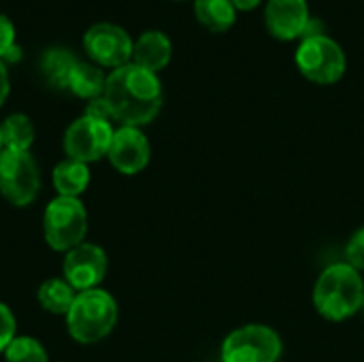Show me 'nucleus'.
Returning <instances> with one entry per match:
<instances>
[{"instance_id": "f3484780", "label": "nucleus", "mask_w": 364, "mask_h": 362, "mask_svg": "<svg viewBox=\"0 0 364 362\" xmlns=\"http://www.w3.org/2000/svg\"><path fill=\"white\" fill-rule=\"evenodd\" d=\"M198 21L211 32H226L235 26L237 9L232 0H194Z\"/></svg>"}, {"instance_id": "a878e982", "label": "nucleus", "mask_w": 364, "mask_h": 362, "mask_svg": "<svg viewBox=\"0 0 364 362\" xmlns=\"http://www.w3.org/2000/svg\"><path fill=\"white\" fill-rule=\"evenodd\" d=\"M19 60H21V49H19V45L15 43V45L4 53L2 62H19Z\"/></svg>"}, {"instance_id": "0eeeda50", "label": "nucleus", "mask_w": 364, "mask_h": 362, "mask_svg": "<svg viewBox=\"0 0 364 362\" xmlns=\"http://www.w3.org/2000/svg\"><path fill=\"white\" fill-rule=\"evenodd\" d=\"M41 190V171L30 151L2 149L0 154V194L13 207L30 205Z\"/></svg>"}, {"instance_id": "4468645a", "label": "nucleus", "mask_w": 364, "mask_h": 362, "mask_svg": "<svg viewBox=\"0 0 364 362\" xmlns=\"http://www.w3.org/2000/svg\"><path fill=\"white\" fill-rule=\"evenodd\" d=\"M51 181H53V188H55L58 196L79 198L90 186V169L83 162L66 158L60 164H55Z\"/></svg>"}, {"instance_id": "dca6fc26", "label": "nucleus", "mask_w": 364, "mask_h": 362, "mask_svg": "<svg viewBox=\"0 0 364 362\" xmlns=\"http://www.w3.org/2000/svg\"><path fill=\"white\" fill-rule=\"evenodd\" d=\"M75 297H77V292L70 288V284L64 277L45 280L36 292L38 305L53 316H66L75 303Z\"/></svg>"}, {"instance_id": "f8f14e48", "label": "nucleus", "mask_w": 364, "mask_h": 362, "mask_svg": "<svg viewBox=\"0 0 364 362\" xmlns=\"http://www.w3.org/2000/svg\"><path fill=\"white\" fill-rule=\"evenodd\" d=\"M307 0H269L264 6V23L275 38H301L309 21Z\"/></svg>"}, {"instance_id": "393cba45", "label": "nucleus", "mask_w": 364, "mask_h": 362, "mask_svg": "<svg viewBox=\"0 0 364 362\" xmlns=\"http://www.w3.org/2000/svg\"><path fill=\"white\" fill-rule=\"evenodd\" d=\"M6 96H9V73H6L4 62L0 60V107L4 105Z\"/></svg>"}, {"instance_id": "c85d7f7f", "label": "nucleus", "mask_w": 364, "mask_h": 362, "mask_svg": "<svg viewBox=\"0 0 364 362\" xmlns=\"http://www.w3.org/2000/svg\"><path fill=\"white\" fill-rule=\"evenodd\" d=\"M360 314H364V299H363V307H360Z\"/></svg>"}, {"instance_id": "ddd939ff", "label": "nucleus", "mask_w": 364, "mask_h": 362, "mask_svg": "<svg viewBox=\"0 0 364 362\" xmlns=\"http://www.w3.org/2000/svg\"><path fill=\"white\" fill-rule=\"evenodd\" d=\"M173 55V45L171 38L160 32V30H149L145 34L139 36V41L134 43L132 49V64L149 70V73H158L162 70Z\"/></svg>"}, {"instance_id": "a211bd4d", "label": "nucleus", "mask_w": 364, "mask_h": 362, "mask_svg": "<svg viewBox=\"0 0 364 362\" xmlns=\"http://www.w3.org/2000/svg\"><path fill=\"white\" fill-rule=\"evenodd\" d=\"M105 85H107V77H105L100 66L79 62L75 66V70H73L68 92H73L79 98L92 100V98H98V96L105 94Z\"/></svg>"}, {"instance_id": "39448f33", "label": "nucleus", "mask_w": 364, "mask_h": 362, "mask_svg": "<svg viewBox=\"0 0 364 362\" xmlns=\"http://www.w3.org/2000/svg\"><path fill=\"white\" fill-rule=\"evenodd\" d=\"M284 354L282 337L267 324H245L228 333L222 344V362H279Z\"/></svg>"}, {"instance_id": "4be33fe9", "label": "nucleus", "mask_w": 364, "mask_h": 362, "mask_svg": "<svg viewBox=\"0 0 364 362\" xmlns=\"http://www.w3.org/2000/svg\"><path fill=\"white\" fill-rule=\"evenodd\" d=\"M17 337V320L13 312L0 301V352L6 350V346Z\"/></svg>"}, {"instance_id": "7ed1b4c3", "label": "nucleus", "mask_w": 364, "mask_h": 362, "mask_svg": "<svg viewBox=\"0 0 364 362\" xmlns=\"http://www.w3.org/2000/svg\"><path fill=\"white\" fill-rule=\"evenodd\" d=\"M117 303L115 299L102 290H85L77 292L70 312L66 314V329L68 335L83 346L98 344L111 335L117 324Z\"/></svg>"}, {"instance_id": "9d476101", "label": "nucleus", "mask_w": 364, "mask_h": 362, "mask_svg": "<svg viewBox=\"0 0 364 362\" xmlns=\"http://www.w3.org/2000/svg\"><path fill=\"white\" fill-rule=\"evenodd\" d=\"M107 252L96 243L83 241L64 254L62 275L75 292H85L100 286L107 275Z\"/></svg>"}, {"instance_id": "2eb2a0df", "label": "nucleus", "mask_w": 364, "mask_h": 362, "mask_svg": "<svg viewBox=\"0 0 364 362\" xmlns=\"http://www.w3.org/2000/svg\"><path fill=\"white\" fill-rule=\"evenodd\" d=\"M77 64H79V60L70 51L53 47V49H47L43 53V58H41V73H43L45 81L51 87L68 90V83H70V77H73V70H75Z\"/></svg>"}, {"instance_id": "f257e3e1", "label": "nucleus", "mask_w": 364, "mask_h": 362, "mask_svg": "<svg viewBox=\"0 0 364 362\" xmlns=\"http://www.w3.org/2000/svg\"><path fill=\"white\" fill-rule=\"evenodd\" d=\"M102 96L111 107L113 119L122 126L141 128L154 122L162 109V83L158 75L132 62L111 70Z\"/></svg>"}, {"instance_id": "bb28decb", "label": "nucleus", "mask_w": 364, "mask_h": 362, "mask_svg": "<svg viewBox=\"0 0 364 362\" xmlns=\"http://www.w3.org/2000/svg\"><path fill=\"white\" fill-rule=\"evenodd\" d=\"M237 11H252L260 4V0H232Z\"/></svg>"}, {"instance_id": "6e6552de", "label": "nucleus", "mask_w": 364, "mask_h": 362, "mask_svg": "<svg viewBox=\"0 0 364 362\" xmlns=\"http://www.w3.org/2000/svg\"><path fill=\"white\" fill-rule=\"evenodd\" d=\"M113 132L115 130L111 122L81 115L64 132V151L70 160H77L83 164L96 162L109 154Z\"/></svg>"}, {"instance_id": "f03ea898", "label": "nucleus", "mask_w": 364, "mask_h": 362, "mask_svg": "<svg viewBox=\"0 0 364 362\" xmlns=\"http://www.w3.org/2000/svg\"><path fill=\"white\" fill-rule=\"evenodd\" d=\"M363 299V275L348 262L328 265L314 286V307L328 322H346L360 314Z\"/></svg>"}, {"instance_id": "1a4fd4ad", "label": "nucleus", "mask_w": 364, "mask_h": 362, "mask_svg": "<svg viewBox=\"0 0 364 362\" xmlns=\"http://www.w3.org/2000/svg\"><path fill=\"white\" fill-rule=\"evenodd\" d=\"M83 47L87 55L100 66V68H122L130 64L132 60V49L134 43L128 36V32L115 23H94L85 36H83Z\"/></svg>"}, {"instance_id": "20e7f679", "label": "nucleus", "mask_w": 364, "mask_h": 362, "mask_svg": "<svg viewBox=\"0 0 364 362\" xmlns=\"http://www.w3.org/2000/svg\"><path fill=\"white\" fill-rule=\"evenodd\" d=\"M43 235L51 250L68 252L85 241L87 211L79 198L55 196L43 211Z\"/></svg>"}, {"instance_id": "cd10ccee", "label": "nucleus", "mask_w": 364, "mask_h": 362, "mask_svg": "<svg viewBox=\"0 0 364 362\" xmlns=\"http://www.w3.org/2000/svg\"><path fill=\"white\" fill-rule=\"evenodd\" d=\"M2 149H4V143H2V130H0V154H2Z\"/></svg>"}, {"instance_id": "5701e85b", "label": "nucleus", "mask_w": 364, "mask_h": 362, "mask_svg": "<svg viewBox=\"0 0 364 362\" xmlns=\"http://www.w3.org/2000/svg\"><path fill=\"white\" fill-rule=\"evenodd\" d=\"M83 115L94 117V119H102V122H111V119H113L111 107H109V102L105 100V96H98V98L87 100V107H85V113H83Z\"/></svg>"}, {"instance_id": "9b49d317", "label": "nucleus", "mask_w": 364, "mask_h": 362, "mask_svg": "<svg viewBox=\"0 0 364 362\" xmlns=\"http://www.w3.org/2000/svg\"><path fill=\"white\" fill-rule=\"evenodd\" d=\"M107 158L117 173L130 177L147 169L151 160V145L141 128L119 126L113 132Z\"/></svg>"}, {"instance_id": "b1692460", "label": "nucleus", "mask_w": 364, "mask_h": 362, "mask_svg": "<svg viewBox=\"0 0 364 362\" xmlns=\"http://www.w3.org/2000/svg\"><path fill=\"white\" fill-rule=\"evenodd\" d=\"M15 45V26L9 17L0 15V60Z\"/></svg>"}, {"instance_id": "aec40b11", "label": "nucleus", "mask_w": 364, "mask_h": 362, "mask_svg": "<svg viewBox=\"0 0 364 362\" xmlns=\"http://www.w3.org/2000/svg\"><path fill=\"white\" fill-rule=\"evenodd\" d=\"M2 354L6 362H49L43 344L28 335H17Z\"/></svg>"}, {"instance_id": "412c9836", "label": "nucleus", "mask_w": 364, "mask_h": 362, "mask_svg": "<svg viewBox=\"0 0 364 362\" xmlns=\"http://www.w3.org/2000/svg\"><path fill=\"white\" fill-rule=\"evenodd\" d=\"M346 262L354 267L358 273L364 271V226H360L346 245Z\"/></svg>"}, {"instance_id": "6ab92c4d", "label": "nucleus", "mask_w": 364, "mask_h": 362, "mask_svg": "<svg viewBox=\"0 0 364 362\" xmlns=\"http://www.w3.org/2000/svg\"><path fill=\"white\" fill-rule=\"evenodd\" d=\"M2 143L4 149H15V151H30L34 143V124L28 115L23 113H13L9 115L2 124Z\"/></svg>"}, {"instance_id": "423d86ee", "label": "nucleus", "mask_w": 364, "mask_h": 362, "mask_svg": "<svg viewBox=\"0 0 364 362\" xmlns=\"http://www.w3.org/2000/svg\"><path fill=\"white\" fill-rule=\"evenodd\" d=\"M296 66L309 81L318 85H331L346 75L348 60L341 45L322 34L301 41L296 49Z\"/></svg>"}]
</instances>
